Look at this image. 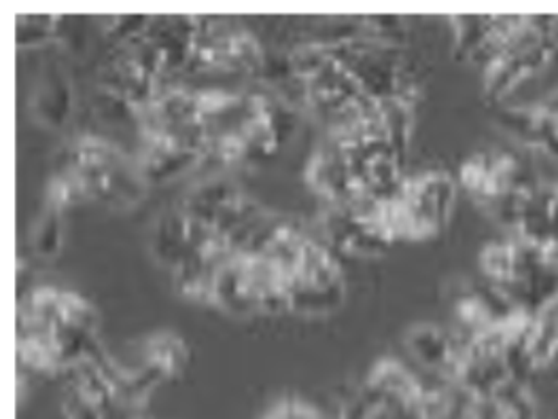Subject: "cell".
<instances>
[{
	"label": "cell",
	"mask_w": 558,
	"mask_h": 419,
	"mask_svg": "<svg viewBox=\"0 0 558 419\" xmlns=\"http://www.w3.org/2000/svg\"><path fill=\"white\" fill-rule=\"evenodd\" d=\"M58 165L71 170L80 178L87 201L116 210L136 206L149 189L141 178L136 161L123 155L116 145L96 136L75 140Z\"/></svg>",
	"instance_id": "6da1fadb"
},
{
	"label": "cell",
	"mask_w": 558,
	"mask_h": 419,
	"mask_svg": "<svg viewBox=\"0 0 558 419\" xmlns=\"http://www.w3.org/2000/svg\"><path fill=\"white\" fill-rule=\"evenodd\" d=\"M347 282L338 259L308 237L289 278V311L325 316L344 304Z\"/></svg>",
	"instance_id": "7a4b0ae2"
},
{
	"label": "cell",
	"mask_w": 558,
	"mask_h": 419,
	"mask_svg": "<svg viewBox=\"0 0 558 419\" xmlns=\"http://www.w3.org/2000/svg\"><path fill=\"white\" fill-rule=\"evenodd\" d=\"M266 58L264 47L248 30L199 17L198 37L185 71L259 76Z\"/></svg>",
	"instance_id": "3957f363"
},
{
	"label": "cell",
	"mask_w": 558,
	"mask_h": 419,
	"mask_svg": "<svg viewBox=\"0 0 558 419\" xmlns=\"http://www.w3.org/2000/svg\"><path fill=\"white\" fill-rule=\"evenodd\" d=\"M396 197L408 217L410 239H427L448 225L457 201V183L446 172H425L403 178Z\"/></svg>",
	"instance_id": "277c9868"
},
{
	"label": "cell",
	"mask_w": 558,
	"mask_h": 419,
	"mask_svg": "<svg viewBox=\"0 0 558 419\" xmlns=\"http://www.w3.org/2000/svg\"><path fill=\"white\" fill-rule=\"evenodd\" d=\"M320 227L325 237L347 255L380 257L393 246L389 235L374 221L372 212L365 214L353 206H331L323 214Z\"/></svg>",
	"instance_id": "5b68a950"
},
{
	"label": "cell",
	"mask_w": 558,
	"mask_h": 419,
	"mask_svg": "<svg viewBox=\"0 0 558 419\" xmlns=\"http://www.w3.org/2000/svg\"><path fill=\"white\" fill-rule=\"evenodd\" d=\"M31 111L49 130H62L75 111V89L69 71L51 60L45 62L31 96Z\"/></svg>",
	"instance_id": "8992f818"
},
{
	"label": "cell",
	"mask_w": 558,
	"mask_h": 419,
	"mask_svg": "<svg viewBox=\"0 0 558 419\" xmlns=\"http://www.w3.org/2000/svg\"><path fill=\"white\" fill-rule=\"evenodd\" d=\"M208 233L210 227L194 221L181 208L168 210L160 214V219L151 229V255L160 266L172 271Z\"/></svg>",
	"instance_id": "52a82bcc"
},
{
	"label": "cell",
	"mask_w": 558,
	"mask_h": 419,
	"mask_svg": "<svg viewBox=\"0 0 558 419\" xmlns=\"http://www.w3.org/2000/svg\"><path fill=\"white\" fill-rule=\"evenodd\" d=\"M306 181L331 206H347L363 197L353 181L344 152L333 140L315 152L306 170Z\"/></svg>",
	"instance_id": "ba28073f"
},
{
	"label": "cell",
	"mask_w": 558,
	"mask_h": 419,
	"mask_svg": "<svg viewBox=\"0 0 558 419\" xmlns=\"http://www.w3.org/2000/svg\"><path fill=\"white\" fill-rule=\"evenodd\" d=\"M116 49L118 51L98 71V87L118 94L136 111H141L156 98L158 81L136 62L125 47Z\"/></svg>",
	"instance_id": "9c48e42d"
},
{
	"label": "cell",
	"mask_w": 558,
	"mask_h": 419,
	"mask_svg": "<svg viewBox=\"0 0 558 419\" xmlns=\"http://www.w3.org/2000/svg\"><path fill=\"white\" fill-rule=\"evenodd\" d=\"M403 345L425 371L454 383V369L463 343L434 324H416L405 333Z\"/></svg>",
	"instance_id": "30bf717a"
},
{
	"label": "cell",
	"mask_w": 558,
	"mask_h": 419,
	"mask_svg": "<svg viewBox=\"0 0 558 419\" xmlns=\"http://www.w3.org/2000/svg\"><path fill=\"white\" fill-rule=\"evenodd\" d=\"M199 17L192 15H163L151 17L147 37L151 38L163 56L166 75L185 71L198 37Z\"/></svg>",
	"instance_id": "8fae6325"
},
{
	"label": "cell",
	"mask_w": 558,
	"mask_h": 419,
	"mask_svg": "<svg viewBox=\"0 0 558 419\" xmlns=\"http://www.w3.org/2000/svg\"><path fill=\"white\" fill-rule=\"evenodd\" d=\"M134 161H136V168H138L145 185L160 187V185H166V183L187 174L190 170L198 168L199 163L204 161V155L198 151L161 145V143L143 140V149Z\"/></svg>",
	"instance_id": "7c38bea8"
},
{
	"label": "cell",
	"mask_w": 558,
	"mask_h": 419,
	"mask_svg": "<svg viewBox=\"0 0 558 419\" xmlns=\"http://www.w3.org/2000/svg\"><path fill=\"white\" fill-rule=\"evenodd\" d=\"M242 197L244 193L234 181L226 176H213L187 190L179 208L194 221L213 229L217 219Z\"/></svg>",
	"instance_id": "4fadbf2b"
},
{
	"label": "cell",
	"mask_w": 558,
	"mask_h": 419,
	"mask_svg": "<svg viewBox=\"0 0 558 419\" xmlns=\"http://www.w3.org/2000/svg\"><path fill=\"white\" fill-rule=\"evenodd\" d=\"M365 385H369L391 403H398L401 407H408L416 414V405L423 394V381L418 380L414 373H410L398 360L385 358L376 362L367 375Z\"/></svg>",
	"instance_id": "5bb4252c"
},
{
	"label": "cell",
	"mask_w": 558,
	"mask_h": 419,
	"mask_svg": "<svg viewBox=\"0 0 558 419\" xmlns=\"http://www.w3.org/2000/svg\"><path fill=\"white\" fill-rule=\"evenodd\" d=\"M143 365L160 371L163 380L181 378L190 362V347L177 333H154L143 342Z\"/></svg>",
	"instance_id": "9a60e30c"
},
{
	"label": "cell",
	"mask_w": 558,
	"mask_h": 419,
	"mask_svg": "<svg viewBox=\"0 0 558 419\" xmlns=\"http://www.w3.org/2000/svg\"><path fill=\"white\" fill-rule=\"evenodd\" d=\"M62 210L45 204L31 233V248L39 259H53L62 248Z\"/></svg>",
	"instance_id": "2e32d148"
},
{
	"label": "cell",
	"mask_w": 558,
	"mask_h": 419,
	"mask_svg": "<svg viewBox=\"0 0 558 419\" xmlns=\"http://www.w3.org/2000/svg\"><path fill=\"white\" fill-rule=\"evenodd\" d=\"M450 22L454 26V58L472 60L490 35L493 15H459Z\"/></svg>",
	"instance_id": "e0dca14e"
},
{
	"label": "cell",
	"mask_w": 558,
	"mask_h": 419,
	"mask_svg": "<svg viewBox=\"0 0 558 419\" xmlns=\"http://www.w3.org/2000/svg\"><path fill=\"white\" fill-rule=\"evenodd\" d=\"M480 267L488 282L493 284H510L514 282L517 261H514V242H495L488 244L480 255Z\"/></svg>",
	"instance_id": "ac0fdd59"
},
{
	"label": "cell",
	"mask_w": 558,
	"mask_h": 419,
	"mask_svg": "<svg viewBox=\"0 0 558 419\" xmlns=\"http://www.w3.org/2000/svg\"><path fill=\"white\" fill-rule=\"evenodd\" d=\"M58 38V15H17L15 17V45L31 49L47 45Z\"/></svg>",
	"instance_id": "d6986e66"
},
{
	"label": "cell",
	"mask_w": 558,
	"mask_h": 419,
	"mask_svg": "<svg viewBox=\"0 0 558 419\" xmlns=\"http://www.w3.org/2000/svg\"><path fill=\"white\" fill-rule=\"evenodd\" d=\"M154 15H111L102 20V33L116 47H125L143 37Z\"/></svg>",
	"instance_id": "ffe728a7"
},
{
	"label": "cell",
	"mask_w": 558,
	"mask_h": 419,
	"mask_svg": "<svg viewBox=\"0 0 558 419\" xmlns=\"http://www.w3.org/2000/svg\"><path fill=\"white\" fill-rule=\"evenodd\" d=\"M94 102H96V111L105 121H111V123L138 121V111L113 91H107V89L98 87L96 96H94Z\"/></svg>",
	"instance_id": "44dd1931"
},
{
	"label": "cell",
	"mask_w": 558,
	"mask_h": 419,
	"mask_svg": "<svg viewBox=\"0 0 558 419\" xmlns=\"http://www.w3.org/2000/svg\"><path fill=\"white\" fill-rule=\"evenodd\" d=\"M262 419H325L319 409L302 398H280Z\"/></svg>",
	"instance_id": "7402d4cb"
},
{
	"label": "cell",
	"mask_w": 558,
	"mask_h": 419,
	"mask_svg": "<svg viewBox=\"0 0 558 419\" xmlns=\"http://www.w3.org/2000/svg\"><path fill=\"white\" fill-rule=\"evenodd\" d=\"M62 416L64 419H107L73 385H66V392L62 396Z\"/></svg>",
	"instance_id": "603a6c76"
},
{
	"label": "cell",
	"mask_w": 558,
	"mask_h": 419,
	"mask_svg": "<svg viewBox=\"0 0 558 419\" xmlns=\"http://www.w3.org/2000/svg\"><path fill=\"white\" fill-rule=\"evenodd\" d=\"M508 411L506 407L495 398V396H482V398H474L470 400L465 414L461 419H506Z\"/></svg>",
	"instance_id": "cb8c5ba5"
}]
</instances>
